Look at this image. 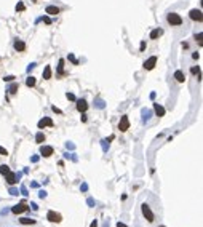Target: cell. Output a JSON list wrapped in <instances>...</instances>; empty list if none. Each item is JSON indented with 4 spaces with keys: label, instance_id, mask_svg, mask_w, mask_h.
I'll list each match as a JSON object with an SVG mask.
<instances>
[{
    "label": "cell",
    "instance_id": "1",
    "mask_svg": "<svg viewBox=\"0 0 203 227\" xmlns=\"http://www.w3.org/2000/svg\"><path fill=\"white\" fill-rule=\"evenodd\" d=\"M141 209H142V214H144V217H146V219H147L149 222H154L155 216H154V213H152V209H150V206H149V205H147V203H142Z\"/></svg>",
    "mask_w": 203,
    "mask_h": 227
},
{
    "label": "cell",
    "instance_id": "2",
    "mask_svg": "<svg viewBox=\"0 0 203 227\" xmlns=\"http://www.w3.org/2000/svg\"><path fill=\"white\" fill-rule=\"evenodd\" d=\"M166 21H168L171 26H179V24H182V18H181V15H178V13H170V15L166 16Z\"/></svg>",
    "mask_w": 203,
    "mask_h": 227
},
{
    "label": "cell",
    "instance_id": "3",
    "mask_svg": "<svg viewBox=\"0 0 203 227\" xmlns=\"http://www.w3.org/2000/svg\"><path fill=\"white\" fill-rule=\"evenodd\" d=\"M46 219H48L50 222H61L62 221V217H61V214L59 213H56V211H48V214H46Z\"/></svg>",
    "mask_w": 203,
    "mask_h": 227
},
{
    "label": "cell",
    "instance_id": "4",
    "mask_svg": "<svg viewBox=\"0 0 203 227\" xmlns=\"http://www.w3.org/2000/svg\"><path fill=\"white\" fill-rule=\"evenodd\" d=\"M128 128H129V119L126 115H123L122 119H120V122H118V130L120 131H126Z\"/></svg>",
    "mask_w": 203,
    "mask_h": 227
},
{
    "label": "cell",
    "instance_id": "5",
    "mask_svg": "<svg viewBox=\"0 0 203 227\" xmlns=\"http://www.w3.org/2000/svg\"><path fill=\"white\" fill-rule=\"evenodd\" d=\"M155 64H157V56H150V58L144 63V69L146 71H152L155 67Z\"/></svg>",
    "mask_w": 203,
    "mask_h": 227
},
{
    "label": "cell",
    "instance_id": "6",
    "mask_svg": "<svg viewBox=\"0 0 203 227\" xmlns=\"http://www.w3.org/2000/svg\"><path fill=\"white\" fill-rule=\"evenodd\" d=\"M27 209H29V206L23 202V203H19V205H15V206L11 208V211L15 213V214H19V213H24V211H27Z\"/></svg>",
    "mask_w": 203,
    "mask_h": 227
},
{
    "label": "cell",
    "instance_id": "7",
    "mask_svg": "<svg viewBox=\"0 0 203 227\" xmlns=\"http://www.w3.org/2000/svg\"><path fill=\"white\" fill-rule=\"evenodd\" d=\"M40 154L48 158V157L53 155V147H51V146H42V147H40Z\"/></svg>",
    "mask_w": 203,
    "mask_h": 227
},
{
    "label": "cell",
    "instance_id": "8",
    "mask_svg": "<svg viewBox=\"0 0 203 227\" xmlns=\"http://www.w3.org/2000/svg\"><path fill=\"white\" fill-rule=\"evenodd\" d=\"M37 126H38L40 130L45 128V126H53V120H51L50 117H45V119H42V120L37 123Z\"/></svg>",
    "mask_w": 203,
    "mask_h": 227
},
{
    "label": "cell",
    "instance_id": "9",
    "mask_svg": "<svg viewBox=\"0 0 203 227\" xmlns=\"http://www.w3.org/2000/svg\"><path fill=\"white\" fill-rule=\"evenodd\" d=\"M189 16H190V19H193V21H201V19H203V16H201V11H200V10H190Z\"/></svg>",
    "mask_w": 203,
    "mask_h": 227
},
{
    "label": "cell",
    "instance_id": "10",
    "mask_svg": "<svg viewBox=\"0 0 203 227\" xmlns=\"http://www.w3.org/2000/svg\"><path fill=\"white\" fill-rule=\"evenodd\" d=\"M7 182L10 186H13V184H16V182H18V178H16V173H11V171H8L7 174Z\"/></svg>",
    "mask_w": 203,
    "mask_h": 227
},
{
    "label": "cell",
    "instance_id": "11",
    "mask_svg": "<svg viewBox=\"0 0 203 227\" xmlns=\"http://www.w3.org/2000/svg\"><path fill=\"white\" fill-rule=\"evenodd\" d=\"M86 109H88L86 101H85V99H79V101H77V110H79V112H85Z\"/></svg>",
    "mask_w": 203,
    "mask_h": 227
},
{
    "label": "cell",
    "instance_id": "12",
    "mask_svg": "<svg viewBox=\"0 0 203 227\" xmlns=\"http://www.w3.org/2000/svg\"><path fill=\"white\" fill-rule=\"evenodd\" d=\"M46 15H51V16H56V15H59V8L58 7H53V5H50V7H46Z\"/></svg>",
    "mask_w": 203,
    "mask_h": 227
},
{
    "label": "cell",
    "instance_id": "13",
    "mask_svg": "<svg viewBox=\"0 0 203 227\" xmlns=\"http://www.w3.org/2000/svg\"><path fill=\"white\" fill-rule=\"evenodd\" d=\"M13 46H15L16 51H24L26 50V43L23 40H18V38H16V42H15V45H13Z\"/></svg>",
    "mask_w": 203,
    "mask_h": 227
},
{
    "label": "cell",
    "instance_id": "14",
    "mask_svg": "<svg viewBox=\"0 0 203 227\" xmlns=\"http://www.w3.org/2000/svg\"><path fill=\"white\" fill-rule=\"evenodd\" d=\"M154 110H155V113H157L158 117H163V115H165V107L160 106V104H154Z\"/></svg>",
    "mask_w": 203,
    "mask_h": 227
},
{
    "label": "cell",
    "instance_id": "15",
    "mask_svg": "<svg viewBox=\"0 0 203 227\" xmlns=\"http://www.w3.org/2000/svg\"><path fill=\"white\" fill-rule=\"evenodd\" d=\"M174 78L179 82V83H184V80H185V77H184V74L181 72V71H176L174 72Z\"/></svg>",
    "mask_w": 203,
    "mask_h": 227
},
{
    "label": "cell",
    "instance_id": "16",
    "mask_svg": "<svg viewBox=\"0 0 203 227\" xmlns=\"http://www.w3.org/2000/svg\"><path fill=\"white\" fill-rule=\"evenodd\" d=\"M19 222H21V224H24V225H32V224H35V219H29V217H21Z\"/></svg>",
    "mask_w": 203,
    "mask_h": 227
},
{
    "label": "cell",
    "instance_id": "17",
    "mask_svg": "<svg viewBox=\"0 0 203 227\" xmlns=\"http://www.w3.org/2000/svg\"><path fill=\"white\" fill-rule=\"evenodd\" d=\"M43 78H45V80H50L51 78V67L50 66H46L43 69Z\"/></svg>",
    "mask_w": 203,
    "mask_h": 227
},
{
    "label": "cell",
    "instance_id": "18",
    "mask_svg": "<svg viewBox=\"0 0 203 227\" xmlns=\"http://www.w3.org/2000/svg\"><path fill=\"white\" fill-rule=\"evenodd\" d=\"M163 34V30L162 29H154L152 32H150V38H158Z\"/></svg>",
    "mask_w": 203,
    "mask_h": 227
},
{
    "label": "cell",
    "instance_id": "19",
    "mask_svg": "<svg viewBox=\"0 0 203 227\" xmlns=\"http://www.w3.org/2000/svg\"><path fill=\"white\" fill-rule=\"evenodd\" d=\"M43 141H45V134H43L42 131H38V133L35 134V142H38V144H42Z\"/></svg>",
    "mask_w": 203,
    "mask_h": 227
},
{
    "label": "cell",
    "instance_id": "20",
    "mask_svg": "<svg viewBox=\"0 0 203 227\" xmlns=\"http://www.w3.org/2000/svg\"><path fill=\"white\" fill-rule=\"evenodd\" d=\"M35 82H37L35 77L31 75V77H27V80H26V85H27V86H35Z\"/></svg>",
    "mask_w": 203,
    "mask_h": 227
},
{
    "label": "cell",
    "instance_id": "21",
    "mask_svg": "<svg viewBox=\"0 0 203 227\" xmlns=\"http://www.w3.org/2000/svg\"><path fill=\"white\" fill-rule=\"evenodd\" d=\"M10 171V166L8 165H0V174H7Z\"/></svg>",
    "mask_w": 203,
    "mask_h": 227
},
{
    "label": "cell",
    "instance_id": "22",
    "mask_svg": "<svg viewBox=\"0 0 203 227\" xmlns=\"http://www.w3.org/2000/svg\"><path fill=\"white\" fill-rule=\"evenodd\" d=\"M190 72L193 74V75H198V78H201V74H200V67H198V66H197V67H192V69H190Z\"/></svg>",
    "mask_w": 203,
    "mask_h": 227
},
{
    "label": "cell",
    "instance_id": "23",
    "mask_svg": "<svg viewBox=\"0 0 203 227\" xmlns=\"http://www.w3.org/2000/svg\"><path fill=\"white\" fill-rule=\"evenodd\" d=\"M94 106H96L98 109H104V101H102V99H96V102H94Z\"/></svg>",
    "mask_w": 203,
    "mask_h": 227
},
{
    "label": "cell",
    "instance_id": "24",
    "mask_svg": "<svg viewBox=\"0 0 203 227\" xmlns=\"http://www.w3.org/2000/svg\"><path fill=\"white\" fill-rule=\"evenodd\" d=\"M58 72L64 74V59H59V66H58Z\"/></svg>",
    "mask_w": 203,
    "mask_h": 227
},
{
    "label": "cell",
    "instance_id": "25",
    "mask_svg": "<svg viewBox=\"0 0 203 227\" xmlns=\"http://www.w3.org/2000/svg\"><path fill=\"white\" fill-rule=\"evenodd\" d=\"M8 91H10L11 94H15L16 91H18V83H13V85L10 86V88H8Z\"/></svg>",
    "mask_w": 203,
    "mask_h": 227
},
{
    "label": "cell",
    "instance_id": "26",
    "mask_svg": "<svg viewBox=\"0 0 203 227\" xmlns=\"http://www.w3.org/2000/svg\"><path fill=\"white\" fill-rule=\"evenodd\" d=\"M195 40L200 43V45H203V34H201V32H198L197 35H195Z\"/></svg>",
    "mask_w": 203,
    "mask_h": 227
},
{
    "label": "cell",
    "instance_id": "27",
    "mask_svg": "<svg viewBox=\"0 0 203 227\" xmlns=\"http://www.w3.org/2000/svg\"><path fill=\"white\" fill-rule=\"evenodd\" d=\"M142 115H144V117H142V120H144V122L150 119V112H149V110H146V109L142 110Z\"/></svg>",
    "mask_w": 203,
    "mask_h": 227
},
{
    "label": "cell",
    "instance_id": "28",
    "mask_svg": "<svg viewBox=\"0 0 203 227\" xmlns=\"http://www.w3.org/2000/svg\"><path fill=\"white\" fill-rule=\"evenodd\" d=\"M24 3L23 2H18V5H16V11H24Z\"/></svg>",
    "mask_w": 203,
    "mask_h": 227
},
{
    "label": "cell",
    "instance_id": "29",
    "mask_svg": "<svg viewBox=\"0 0 203 227\" xmlns=\"http://www.w3.org/2000/svg\"><path fill=\"white\" fill-rule=\"evenodd\" d=\"M0 155H5V157L8 155V150L5 149V147H2V146H0Z\"/></svg>",
    "mask_w": 203,
    "mask_h": 227
},
{
    "label": "cell",
    "instance_id": "30",
    "mask_svg": "<svg viewBox=\"0 0 203 227\" xmlns=\"http://www.w3.org/2000/svg\"><path fill=\"white\" fill-rule=\"evenodd\" d=\"M8 192H10L11 195H18V194H19L18 189H15V187H10V190H8Z\"/></svg>",
    "mask_w": 203,
    "mask_h": 227
},
{
    "label": "cell",
    "instance_id": "31",
    "mask_svg": "<svg viewBox=\"0 0 203 227\" xmlns=\"http://www.w3.org/2000/svg\"><path fill=\"white\" fill-rule=\"evenodd\" d=\"M42 21H43L45 24H51V19L48 18V16H42Z\"/></svg>",
    "mask_w": 203,
    "mask_h": 227
},
{
    "label": "cell",
    "instance_id": "32",
    "mask_svg": "<svg viewBox=\"0 0 203 227\" xmlns=\"http://www.w3.org/2000/svg\"><path fill=\"white\" fill-rule=\"evenodd\" d=\"M101 142H102V149H104V152H106L107 149H109V142H107L106 139H104V141H101Z\"/></svg>",
    "mask_w": 203,
    "mask_h": 227
},
{
    "label": "cell",
    "instance_id": "33",
    "mask_svg": "<svg viewBox=\"0 0 203 227\" xmlns=\"http://www.w3.org/2000/svg\"><path fill=\"white\" fill-rule=\"evenodd\" d=\"M66 98L69 99V101H75V96L72 94V93H67V94H66Z\"/></svg>",
    "mask_w": 203,
    "mask_h": 227
},
{
    "label": "cell",
    "instance_id": "34",
    "mask_svg": "<svg viewBox=\"0 0 203 227\" xmlns=\"http://www.w3.org/2000/svg\"><path fill=\"white\" fill-rule=\"evenodd\" d=\"M69 61H72L74 64H79V61H77V59L74 58V54H69Z\"/></svg>",
    "mask_w": 203,
    "mask_h": 227
},
{
    "label": "cell",
    "instance_id": "35",
    "mask_svg": "<svg viewBox=\"0 0 203 227\" xmlns=\"http://www.w3.org/2000/svg\"><path fill=\"white\" fill-rule=\"evenodd\" d=\"M69 157H71V158L74 160V161H77V157H75V154H66V158H69Z\"/></svg>",
    "mask_w": 203,
    "mask_h": 227
},
{
    "label": "cell",
    "instance_id": "36",
    "mask_svg": "<svg viewBox=\"0 0 203 227\" xmlns=\"http://www.w3.org/2000/svg\"><path fill=\"white\" fill-rule=\"evenodd\" d=\"M3 80H5V82H13V80H15V77H13V75H7Z\"/></svg>",
    "mask_w": 203,
    "mask_h": 227
},
{
    "label": "cell",
    "instance_id": "37",
    "mask_svg": "<svg viewBox=\"0 0 203 227\" xmlns=\"http://www.w3.org/2000/svg\"><path fill=\"white\" fill-rule=\"evenodd\" d=\"M38 197H40V198H45V197H46V192H45V190H40V192H38Z\"/></svg>",
    "mask_w": 203,
    "mask_h": 227
},
{
    "label": "cell",
    "instance_id": "38",
    "mask_svg": "<svg viewBox=\"0 0 203 227\" xmlns=\"http://www.w3.org/2000/svg\"><path fill=\"white\" fill-rule=\"evenodd\" d=\"M21 194H23V195H26V197H27V195H29V194H27V189H26L24 186L21 187Z\"/></svg>",
    "mask_w": 203,
    "mask_h": 227
},
{
    "label": "cell",
    "instance_id": "39",
    "mask_svg": "<svg viewBox=\"0 0 203 227\" xmlns=\"http://www.w3.org/2000/svg\"><path fill=\"white\" fill-rule=\"evenodd\" d=\"M35 66H37V64H35V63H31V64H29V66H27V71H29V72H31V71H32V69H34V67H35Z\"/></svg>",
    "mask_w": 203,
    "mask_h": 227
},
{
    "label": "cell",
    "instance_id": "40",
    "mask_svg": "<svg viewBox=\"0 0 203 227\" xmlns=\"http://www.w3.org/2000/svg\"><path fill=\"white\" fill-rule=\"evenodd\" d=\"M80 189H82V192H86V190H88V184H85V182H83Z\"/></svg>",
    "mask_w": 203,
    "mask_h": 227
},
{
    "label": "cell",
    "instance_id": "41",
    "mask_svg": "<svg viewBox=\"0 0 203 227\" xmlns=\"http://www.w3.org/2000/svg\"><path fill=\"white\" fill-rule=\"evenodd\" d=\"M51 109H53V112H56V113H62V110H61V109H58L56 106H53Z\"/></svg>",
    "mask_w": 203,
    "mask_h": 227
},
{
    "label": "cell",
    "instance_id": "42",
    "mask_svg": "<svg viewBox=\"0 0 203 227\" xmlns=\"http://www.w3.org/2000/svg\"><path fill=\"white\" fill-rule=\"evenodd\" d=\"M38 158H40V157H38V155H32V161H34V163H37V161H38Z\"/></svg>",
    "mask_w": 203,
    "mask_h": 227
},
{
    "label": "cell",
    "instance_id": "43",
    "mask_svg": "<svg viewBox=\"0 0 203 227\" xmlns=\"http://www.w3.org/2000/svg\"><path fill=\"white\" fill-rule=\"evenodd\" d=\"M66 147H67V149H75V146H74L72 142H67V144H66Z\"/></svg>",
    "mask_w": 203,
    "mask_h": 227
},
{
    "label": "cell",
    "instance_id": "44",
    "mask_svg": "<svg viewBox=\"0 0 203 227\" xmlns=\"http://www.w3.org/2000/svg\"><path fill=\"white\" fill-rule=\"evenodd\" d=\"M86 120H88V117L85 115V112H82V122H86Z\"/></svg>",
    "mask_w": 203,
    "mask_h": 227
},
{
    "label": "cell",
    "instance_id": "45",
    "mask_svg": "<svg viewBox=\"0 0 203 227\" xmlns=\"http://www.w3.org/2000/svg\"><path fill=\"white\" fill-rule=\"evenodd\" d=\"M88 205H90V206H94V200L93 198H88Z\"/></svg>",
    "mask_w": 203,
    "mask_h": 227
},
{
    "label": "cell",
    "instance_id": "46",
    "mask_svg": "<svg viewBox=\"0 0 203 227\" xmlns=\"http://www.w3.org/2000/svg\"><path fill=\"white\" fill-rule=\"evenodd\" d=\"M90 227H98V221H93L91 224H90Z\"/></svg>",
    "mask_w": 203,
    "mask_h": 227
},
{
    "label": "cell",
    "instance_id": "47",
    "mask_svg": "<svg viewBox=\"0 0 203 227\" xmlns=\"http://www.w3.org/2000/svg\"><path fill=\"white\" fill-rule=\"evenodd\" d=\"M117 227H128V225L123 224V222H117Z\"/></svg>",
    "mask_w": 203,
    "mask_h": 227
},
{
    "label": "cell",
    "instance_id": "48",
    "mask_svg": "<svg viewBox=\"0 0 203 227\" xmlns=\"http://www.w3.org/2000/svg\"><path fill=\"white\" fill-rule=\"evenodd\" d=\"M146 50V42H141V51Z\"/></svg>",
    "mask_w": 203,
    "mask_h": 227
},
{
    "label": "cell",
    "instance_id": "49",
    "mask_svg": "<svg viewBox=\"0 0 203 227\" xmlns=\"http://www.w3.org/2000/svg\"><path fill=\"white\" fill-rule=\"evenodd\" d=\"M192 58H193V59H198V58H200V54H198V53H193Z\"/></svg>",
    "mask_w": 203,
    "mask_h": 227
},
{
    "label": "cell",
    "instance_id": "50",
    "mask_svg": "<svg viewBox=\"0 0 203 227\" xmlns=\"http://www.w3.org/2000/svg\"><path fill=\"white\" fill-rule=\"evenodd\" d=\"M31 206H32V209H34V211H35V209H38V206H37V205H35V203H32V205H31Z\"/></svg>",
    "mask_w": 203,
    "mask_h": 227
},
{
    "label": "cell",
    "instance_id": "51",
    "mask_svg": "<svg viewBox=\"0 0 203 227\" xmlns=\"http://www.w3.org/2000/svg\"><path fill=\"white\" fill-rule=\"evenodd\" d=\"M160 227H165V225H160Z\"/></svg>",
    "mask_w": 203,
    "mask_h": 227
}]
</instances>
